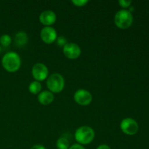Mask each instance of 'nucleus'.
Here are the masks:
<instances>
[{
  "instance_id": "f257e3e1",
  "label": "nucleus",
  "mask_w": 149,
  "mask_h": 149,
  "mask_svg": "<svg viewBox=\"0 0 149 149\" xmlns=\"http://www.w3.org/2000/svg\"><path fill=\"white\" fill-rule=\"evenodd\" d=\"M1 64L3 68L8 72H16L20 68L21 60L17 53L15 52H9L4 54L3 56Z\"/></svg>"
},
{
  "instance_id": "f03ea898",
  "label": "nucleus",
  "mask_w": 149,
  "mask_h": 149,
  "mask_svg": "<svg viewBox=\"0 0 149 149\" xmlns=\"http://www.w3.org/2000/svg\"><path fill=\"white\" fill-rule=\"evenodd\" d=\"M95 138L93 129L88 126L79 127L75 132V139L80 145H87L90 143Z\"/></svg>"
},
{
  "instance_id": "7ed1b4c3",
  "label": "nucleus",
  "mask_w": 149,
  "mask_h": 149,
  "mask_svg": "<svg viewBox=\"0 0 149 149\" xmlns=\"http://www.w3.org/2000/svg\"><path fill=\"white\" fill-rule=\"evenodd\" d=\"M132 22H133V17L132 13L129 12V10H119L115 15L114 23L119 29H127L132 25Z\"/></svg>"
},
{
  "instance_id": "20e7f679",
  "label": "nucleus",
  "mask_w": 149,
  "mask_h": 149,
  "mask_svg": "<svg viewBox=\"0 0 149 149\" xmlns=\"http://www.w3.org/2000/svg\"><path fill=\"white\" fill-rule=\"evenodd\" d=\"M47 86L51 93H61L65 86V80L63 77L58 73L51 74L47 80Z\"/></svg>"
},
{
  "instance_id": "39448f33",
  "label": "nucleus",
  "mask_w": 149,
  "mask_h": 149,
  "mask_svg": "<svg viewBox=\"0 0 149 149\" xmlns=\"http://www.w3.org/2000/svg\"><path fill=\"white\" fill-rule=\"evenodd\" d=\"M120 127L122 132L128 135H135L139 129L138 124L132 118L124 119L121 122Z\"/></svg>"
},
{
  "instance_id": "423d86ee",
  "label": "nucleus",
  "mask_w": 149,
  "mask_h": 149,
  "mask_svg": "<svg viewBox=\"0 0 149 149\" xmlns=\"http://www.w3.org/2000/svg\"><path fill=\"white\" fill-rule=\"evenodd\" d=\"M31 74L36 81H41L47 78L49 71L47 67L45 64L42 63H37L32 67Z\"/></svg>"
},
{
  "instance_id": "0eeeda50",
  "label": "nucleus",
  "mask_w": 149,
  "mask_h": 149,
  "mask_svg": "<svg viewBox=\"0 0 149 149\" xmlns=\"http://www.w3.org/2000/svg\"><path fill=\"white\" fill-rule=\"evenodd\" d=\"M74 99L76 103L81 106H88L93 100V96L87 90L80 89L74 93Z\"/></svg>"
},
{
  "instance_id": "6e6552de",
  "label": "nucleus",
  "mask_w": 149,
  "mask_h": 149,
  "mask_svg": "<svg viewBox=\"0 0 149 149\" xmlns=\"http://www.w3.org/2000/svg\"><path fill=\"white\" fill-rule=\"evenodd\" d=\"M63 54L69 59H77L81 55V48L75 43H67L63 48Z\"/></svg>"
},
{
  "instance_id": "1a4fd4ad",
  "label": "nucleus",
  "mask_w": 149,
  "mask_h": 149,
  "mask_svg": "<svg viewBox=\"0 0 149 149\" xmlns=\"http://www.w3.org/2000/svg\"><path fill=\"white\" fill-rule=\"evenodd\" d=\"M40 36L42 40L45 43H53L57 39V31L53 27L45 26L41 31Z\"/></svg>"
},
{
  "instance_id": "9d476101",
  "label": "nucleus",
  "mask_w": 149,
  "mask_h": 149,
  "mask_svg": "<svg viewBox=\"0 0 149 149\" xmlns=\"http://www.w3.org/2000/svg\"><path fill=\"white\" fill-rule=\"evenodd\" d=\"M56 15L52 10H45L39 15V20L43 25L46 26H50L56 21Z\"/></svg>"
},
{
  "instance_id": "9b49d317",
  "label": "nucleus",
  "mask_w": 149,
  "mask_h": 149,
  "mask_svg": "<svg viewBox=\"0 0 149 149\" xmlns=\"http://www.w3.org/2000/svg\"><path fill=\"white\" fill-rule=\"evenodd\" d=\"M38 100H39V102L41 104L44 105V106L50 104L54 100L53 93H51L50 91L45 90V91L42 92V93L39 94V95H38Z\"/></svg>"
},
{
  "instance_id": "f8f14e48",
  "label": "nucleus",
  "mask_w": 149,
  "mask_h": 149,
  "mask_svg": "<svg viewBox=\"0 0 149 149\" xmlns=\"http://www.w3.org/2000/svg\"><path fill=\"white\" fill-rule=\"evenodd\" d=\"M28 40L29 37L24 31L17 32L15 36V44L19 47L24 46L28 42Z\"/></svg>"
},
{
  "instance_id": "ddd939ff",
  "label": "nucleus",
  "mask_w": 149,
  "mask_h": 149,
  "mask_svg": "<svg viewBox=\"0 0 149 149\" xmlns=\"http://www.w3.org/2000/svg\"><path fill=\"white\" fill-rule=\"evenodd\" d=\"M29 89L30 93H31L32 94L36 95L40 93L41 90H42V84L39 81L35 80L29 84Z\"/></svg>"
},
{
  "instance_id": "4468645a",
  "label": "nucleus",
  "mask_w": 149,
  "mask_h": 149,
  "mask_svg": "<svg viewBox=\"0 0 149 149\" xmlns=\"http://www.w3.org/2000/svg\"><path fill=\"white\" fill-rule=\"evenodd\" d=\"M69 141L67 138L61 137L57 141L56 146L58 149H68L70 147Z\"/></svg>"
},
{
  "instance_id": "2eb2a0df",
  "label": "nucleus",
  "mask_w": 149,
  "mask_h": 149,
  "mask_svg": "<svg viewBox=\"0 0 149 149\" xmlns=\"http://www.w3.org/2000/svg\"><path fill=\"white\" fill-rule=\"evenodd\" d=\"M12 42V39L10 35L8 34H3L0 37V44L2 47H7L10 46Z\"/></svg>"
},
{
  "instance_id": "dca6fc26",
  "label": "nucleus",
  "mask_w": 149,
  "mask_h": 149,
  "mask_svg": "<svg viewBox=\"0 0 149 149\" xmlns=\"http://www.w3.org/2000/svg\"><path fill=\"white\" fill-rule=\"evenodd\" d=\"M55 42H56V45L58 47H61L63 48V47L67 44V39L65 36H59V37H57V39L55 40Z\"/></svg>"
},
{
  "instance_id": "f3484780",
  "label": "nucleus",
  "mask_w": 149,
  "mask_h": 149,
  "mask_svg": "<svg viewBox=\"0 0 149 149\" xmlns=\"http://www.w3.org/2000/svg\"><path fill=\"white\" fill-rule=\"evenodd\" d=\"M88 2V0H72L73 4L77 7H83Z\"/></svg>"
},
{
  "instance_id": "a211bd4d",
  "label": "nucleus",
  "mask_w": 149,
  "mask_h": 149,
  "mask_svg": "<svg viewBox=\"0 0 149 149\" xmlns=\"http://www.w3.org/2000/svg\"><path fill=\"white\" fill-rule=\"evenodd\" d=\"M132 1H130V0H119V4L121 7H122L123 8H127L130 6Z\"/></svg>"
},
{
  "instance_id": "6ab92c4d",
  "label": "nucleus",
  "mask_w": 149,
  "mask_h": 149,
  "mask_svg": "<svg viewBox=\"0 0 149 149\" xmlns=\"http://www.w3.org/2000/svg\"><path fill=\"white\" fill-rule=\"evenodd\" d=\"M68 149H85V148H84V147L83 146L80 145V144L79 143H77V144H74V145L71 146Z\"/></svg>"
},
{
  "instance_id": "aec40b11",
  "label": "nucleus",
  "mask_w": 149,
  "mask_h": 149,
  "mask_svg": "<svg viewBox=\"0 0 149 149\" xmlns=\"http://www.w3.org/2000/svg\"><path fill=\"white\" fill-rule=\"evenodd\" d=\"M30 149H47L45 146H43L42 145H39V144H37V145H34L31 147Z\"/></svg>"
},
{
  "instance_id": "412c9836",
  "label": "nucleus",
  "mask_w": 149,
  "mask_h": 149,
  "mask_svg": "<svg viewBox=\"0 0 149 149\" xmlns=\"http://www.w3.org/2000/svg\"><path fill=\"white\" fill-rule=\"evenodd\" d=\"M96 149H111L110 148V146L106 144H102V145H100L98 147H97Z\"/></svg>"
},
{
  "instance_id": "4be33fe9",
  "label": "nucleus",
  "mask_w": 149,
  "mask_h": 149,
  "mask_svg": "<svg viewBox=\"0 0 149 149\" xmlns=\"http://www.w3.org/2000/svg\"><path fill=\"white\" fill-rule=\"evenodd\" d=\"M1 50H2V49H1V47L0 46V54H1Z\"/></svg>"
}]
</instances>
